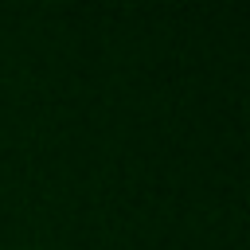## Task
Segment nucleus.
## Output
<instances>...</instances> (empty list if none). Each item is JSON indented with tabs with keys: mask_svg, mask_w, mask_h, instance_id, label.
I'll return each mask as SVG.
<instances>
[]
</instances>
